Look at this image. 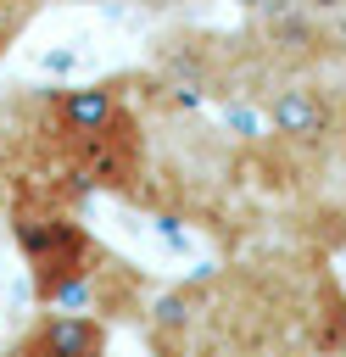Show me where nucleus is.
<instances>
[{"mask_svg": "<svg viewBox=\"0 0 346 357\" xmlns=\"http://www.w3.org/2000/svg\"><path fill=\"white\" fill-rule=\"evenodd\" d=\"M17 245H22L28 268H33V290H39L45 307L73 301L100 273L95 268L100 262V245L84 234V223H73L50 201H17Z\"/></svg>", "mask_w": 346, "mask_h": 357, "instance_id": "obj_1", "label": "nucleus"}, {"mask_svg": "<svg viewBox=\"0 0 346 357\" xmlns=\"http://www.w3.org/2000/svg\"><path fill=\"white\" fill-rule=\"evenodd\" d=\"M340 117L346 95L324 73H279L262 84V123L279 151L324 156L329 145H340Z\"/></svg>", "mask_w": 346, "mask_h": 357, "instance_id": "obj_2", "label": "nucleus"}, {"mask_svg": "<svg viewBox=\"0 0 346 357\" xmlns=\"http://www.w3.org/2000/svg\"><path fill=\"white\" fill-rule=\"evenodd\" d=\"M17 357H106V329H100V318H89V312H61V307H50V312L28 329V340H22Z\"/></svg>", "mask_w": 346, "mask_h": 357, "instance_id": "obj_3", "label": "nucleus"}, {"mask_svg": "<svg viewBox=\"0 0 346 357\" xmlns=\"http://www.w3.org/2000/svg\"><path fill=\"white\" fill-rule=\"evenodd\" d=\"M285 6H301V11H335V6H346V0H285Z\"/></svg>", "mask_w": 346, "mask_h": 357, "instance_id": "obj_4", "label": "nucleus"}, {"mask_svg": "<svg viewBox=\"0 0 346 357\" xmlns=\"http://www.w3.org/2000/svg\"><path fill=\"white\" fill-rule=\"evenodd\" d=\"M50 6H100V0H50Z\"/></svg>", "mask_w": 346, "mask_h": 357, "instance_id": "obj_5", "label": "nucleus"}, {"mask_svg": "<svg viewBox=\"0 0 346 357\" xmlns=\"http://www.w3.org/2000/svg\"><path fill=\"white\" fill-rule=\"evenodd\" d=\"M340 151H346V117H340Z\"/></svg>", "mask_w": 346, "mask_h": 357, "instance_id": "obj_6", "label": "nucleus"}, {"mask_svg": "<svg viewBox=\"0 0 346 357\" xmlns=\"http://www.w3.org/2000/svg\"><path fill=\"white\" fill-rule=\"evenodd\" d=\"M335 346H340V351H346V329H340V340H335Z\"/></svg>", "mask_w": 346, "mask_h": 357, "instance_id": "obj_7", "label": "nucleus"}, {"mask_svg": "<svg viewBox=\"0 0 346 357\" xmlns=\"http://www.w3.org/2000/svg\"><path fill=\"white\" fill-rule=\"evenodd\" d=\"M145 6H173V0H145Z\"/></svg>", "mask_w": 346, "mask_h": 357, "instance_id": "obj_8", "label": "nucleus"}]
</instances>
